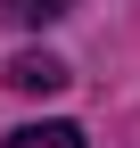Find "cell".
I'll list each match as a JSON object with an SVG mask.
<instances>
[{"label": "cell", "mask_w": 140, "mask_h": 148, "mask_svg": "<svg viewBox=\"0 0 140 148\" xmlns=\"http://www.w3.org/2000/svg\"><path fill=\"white\" fill-rule=\"evenodd\" d=\"M74 0H0V16H16V25H49V16H66Z\"/></svg>", "instance_id": "3"}, {"label": "cell", "mask_w": 140, "mask_h": 148, "mask_svg": "<svg viewBox=\"0 0 140 148\" xmlns=\"http://www.w3.org/2000/svg\"><path fill=\"white\" fill-rule=\"evenodd\" d=\"M8 82H16V90H41V99H49V90H66L74 74H66V58H49V49H25V58L8 66Z\"/></svg>", "instance_id": "1"}, {"label": "cell", "mask_w": 140, "mask_h": 148, "mask_svg": "<svg viewBox=\"0 0 140 148\" xmlns=\"http://www.w3.org/2000/svg\"><path fill=\"white\" fill-rule=\"evenodd\" d=\"M8 148H82L74 123H25V132H8Z\"/></svg>", "instance_id": "2"}]
</instances>
